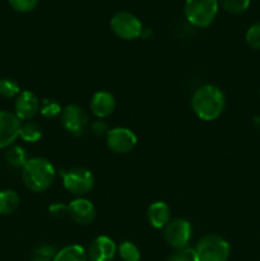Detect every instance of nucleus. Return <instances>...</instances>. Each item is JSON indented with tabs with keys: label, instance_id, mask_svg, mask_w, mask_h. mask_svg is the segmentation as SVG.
I'll return each instance as SVG.
<instances>
[{
	"label": "nucleus",
	"instance_id": "obj_12",
	"mask_svg": "<svg viewBox=\"0 0 260 261\" xmlns=\"http://www.w3.org/2000/svg\"><path fill=\"white\" fill-rule=\"evenodd\" d=\"M117 252L114 240L107 236H98L91 242L87 255L89 261H112Z\"/></svg>",
	"mask_w": 260,
	"mask_h": 261
},
{
	"label": "nucleus",
	"instance_id": "obj_13",
	"mask_svg": "<svg viewBox=\"0 0 260 261\" xmlns=\"http://www.w3.org/2000/svg\"><path fill=\"white\" fill-rule=\"evenodd\" d=\"M68 214L71 221L75 222L76 224L87 226V224H91L96 218V209L88 199L78 198L69 203Z\"/></svg>",
	"mask_w": 260,
	"mask_h": 261
},
{
	"label": "nucleus",
	"instance_id": "obj_28",
	"mask_svg": "<svg viewBox=\"0 0 260 261\" xmlns=\"http://www.w3.org/2000/svg\"><path fill=\"white\" fill-rule=\"evenodd\" d=\"M48 212H50L51 216L56 217V218H61L64 217L65 214H68V205H64L61 203H55V204H51L48 206Z\"/></svg>",
	"mask_w": 260,
	"mask_h": 261
},
{
	"label": "nucleus",
	"instance_id": "obj_8",
	"mask_svg": "<svg viewBox=\"0 0 260 261\" xmlns=\"http://www.w3.org/2000/svg\"><path fill=\"white\" fill-rule=\"evenodd\" d=\"M60 121L66 133L74 137H81L87 132L88 127V115L83 107L78 105H69L63 110L60 115Z\"/></svg>",
	"mask_w": 260,
	"mask_h": 261
},
{
	"label": "nucleus",
	"instance_id": "obj_3",
	"mask_svg": "<svg viewBox=\"0 0 260 261\" xmlns=\"http://www.w3.org/2000/svg\"><path fill=\"white\" fill-rule=\"evenodd\" d=\"M194 261H228L231 247L218 234H208L198 241L193 249Z\"/></svg>",
	"mask_w": 260,
	"mask_h": 261
},
{
	"label": "nucleus",
	"instance_id": "obj_22",
	"mask_svg": "<svg viewBox=\"0 0 260 261\" xmlns=\"http://www.w3.org/2000/svg\"><path fill=\"white\" fill-rule=\"evenodd\" d=\"M20 93V87L14 79L3 78L0 79V96L4 98H14Z\"/></svg>",
	"mask_w": 260,
	"mask_h": 261
},
{
	"label": "nucleus",
	"instance_id": "obj_20",
	"mask_svg": "<svg viewBox=\"0 0 260 261\" xmlns=\"http://www.w3.org/2000/svg\"><path fill=\"white\" fill-rule=\"evenodd\" d=\"M117 252H119L120 257L122 261H139L140 260V251L135 244L130 241L121 242L119 247H117Z\"/></svg>",
	"mask_w": 260,
	"mask_h": 261
},
{
	"label": "nucleus",
	"instance_id": "obj_18",
	"mask_svg": "<svg viewBox=\"0 0 260 261\" xmlns=\"http://www.w3.org/2000/svg\"><path fill=\"white\" fill-rule=\"evenodd\" d=\"M28 154L25 149L20 145H10L5 152V161L8 165L14 168H23L28 162Z\"/></svg>",
	"mask_w": 260,
	"mask_h": 261
},
{
	"label": "nucleus",
	"instance_id": "obj_6",
	"mask_svg": "<svg viewBox=\"0 0 260 261\" xmlns=\"http://www.w3.org/2000/svg\"><path fill=\"white\" fill-rule=\"evenodd\" d=\"M64 188L70 194L83 196L88 194L94 186V176L84 167H73L63 173Z\"/></svg>",
	"mask_w": 260,
	"mask_h": 261
},
{
	"label": "nucleus",
	"instance_id": "obj_9",
	"mask_svg": "<svg viewBox=\"0 0 260 261\" xmlns=\"http://www.w3.org/2000/svg\"><path fill=\"white\" fill-rule=\"evenodd\" d=\"M138 142L134 132L127 127H114L106 135V144L111 152L116 154H126L132 152Z\"/></svg>",
	"mask_w": 260,
	"mask_h": 261
},
{
	"label": "nucleus",
	"instance_id": "obj_30",
	"mask_svg": "<svg viewBox=\"0 0 260 261\" xmlns=\"http://www.w3.org/2000/svg\"><path fill=\"white\" fill-rule=\"evenodd\" d=\"M254 120H255V125L259 124V127H260V116H256Z\"/></svg>",
	"mask_w": 260,
	"mask_h": 261
},
{
	"label": "nucleus",
	"instance_id": "obj_25",
	"mask_svg": "<svg viewBox=\"0 0 260 261\" xmlns=\"http://www.w3.org/2000/svg\"><path fill=\"white\" fill-rule=\"evenodd\" d=\"M245 40H246L249 47H251L252 50L260 51V22L250 25L245 35Z\"/></svg>",
	"mask_w": 260,
	"mask_h": 261
},
{
	"label": "nucleus",
	"instance_id": "obj_31",
	"mask_svg": "<svg viewBox=\"0 0 260 261\" xmlns=\"http://www.w3.org/2000/svg\"><path fill=\"white\" fill-rule=\"evenodd\" d=\"M259 93H260V89H259Z\"/></svg>",
	"mask_w": 260,
	"mask_h": 261
},
{
	"label": "nucleus",
	"instance_id": "obj_2",
	"mask_svg": "<svg viewBox=\"0 0 260 261\" xmlns=\"http://www.w3.org/2000/svg\"><path fill=\"white\" fill-rule=\"evenodd\" d=\"M56 171L53 163L43 157L30 158L22 168V178L25 188L33 193H43L54 184Z\"/></svg>",
	"mask_w": 260,
	"mask_h": 261
},
{
	"label": "nucleus",
	"instance_id": "obj_5",
	"mask_svg": "<svg viewBox=\"0 0 260 261\" xmlns=\"http://www.w3.org/2000/svg\"><path fill=\"white\" fill-rule=\"evenodd\" d=\"M112 32L121 40L132 41L143 35V24L138 17L129 12H119L110 20Z\"/></svg>",
	"mask_w": 260,
	"mask_h": 261
},
{
	"label": "nucleus",
	"instance_id": "obj_29",
	"mask_svg": "<svg viewBox=\"0 0 260 261\" xmlns=\"http://www.w3.org/2000/svg\"><path fill=\"white\" fill-rule=\"evenodd\" d=\"M92 132H93L96 135H99V137H102V135H107V133H109V126H107L106 122L96 121L92 124Z\"/></svg>",
	"mask_w": 260,
	"mask_h": 261
},
{
	"label": "nucleus",
	"instance_id": "obj_23",
	"mask_svg": "<svg viewBox=\"0 0 260 261\" xmlns=\"http://www.w3.org/2000/svg\"><path fill=\"white\" fill-rule=\"evenodd\" d=\"M218 3L231 14H242L250 7V0H218Z\"/></svg>",
	"mask_w": 260,
	"mask_h": 261
},
{
	"label": "nucleus",
	"instance_id": "obj_24",
	"mask_svg": "<svg viewBox=\"0 0 260 261\" xmlns=\"http://www.w3.org/2000/svg\"><path fill=\"white\" fill-rule=\"evenodd\" d=\"M56 254H58V250L51 245H40L33 251L31 261H54Z\"/></svg>",
	"mask_w": 260,
	"mask_h": 261
},
{
	"label": "nucleus",
	"instance_id": "obj_19",
	"mask_svg": "<svg viewBox=\"0 0 260 261\" xmlns=\"http://www.w3.org/2000/svg\"><path fill=\"white\" fill-rule=\"evenodd\" d=\"M42 137V129L40 125L35 121L22 122V126L19 130V138H22L27 143H36Z\"/></svg>",
	"mask_w": 260,
	"mask_h": 261
},
{
	"label": "nucleus",
	"instance_id": "obj_10",
	"mask_svg": "<svg viewBox=\"0 0 260 261\" xmlns=\"http://www.w3.org/2000/svg\"><path fill=\"white\" fill-rule=\"evenodd\" d=\"M22 121L10 111H0V149L9 148L19 137Z\"/></svg>",
	"mask_w": 260,
	"mask_h": 261
},
{
	"label": "nucleus",
	"instance_id": "obj_15",
	"mask_svg": "<svg viewBox=\"0 0 260 261\" xmlns=\"http://www.w3.org/2000/svg\"><path fill=\"white\" fill-rule=\"evenodd\" d=\"M147 218L153 228H165L171 221V209L165 201H154L147 211Z\"/></svg>",
	"mask_w": 260,
	"mask_h": 261
},
{
	"label": "nucleus",
	"instance_id": "obj_1",
	"mask_svg": "<svg viewBox=\"0 0 260 261\" xmlns=\"http://www.w3.org/2000/svg\"><path fill=\"white\" fill-rule=\"evenodd\" d=\"M191 107L196 116L203 121H214L218 119L226 107V96L219 87L204 84L194 92Z\"/></svg>",
	"mask_w": 260,
	"mask_h": 261
},
{
	"label": "nucleus",
	"instance_id": "obj_17",
	"mask_svg": "<svg viewBox=\"0 0 260 261\" xmlns=\"http://www.w3.org/2000/svg\"><path fill=\"white\" fill-rule=\"evenodd\" d=\"M20 203L19 195L14 190L0 191V216H9L18 209Z\"/></svg>",
	"mask_w": 260,
	"mask_h": 261
},
{
	"label": "nucleus",
	"instance_id": "obj_16",
	"mask_svg": "<svg viewBox=\"0 0 260 261\" xmlns=\"http://www.w3.org/2000/svg\"><path fill=\"white\" fill-rule=\"evenodd\" d=\"M54 261H88V255L79 245H68L59 250Z\"/></svg>",
	"mask_w": 260,
	"mask_h": 261
},
{
	"label": "nucleus",
	"instance_id": "obj_4",
	"mask_svg": "<svg viewBox=\"0 0 260 261\" xmlns=\"http://www.w3.org/2000/svg\"><path fill=\"white\" fill-rule=\"evenodd\" d=\"M218 0H186L184 13L189 23L198 28H206L218 14Z\"/></svg>",
	"mask_w": 260,
	"mask_h": 261
},
{
	"label": "nucleus",
	"instance_id": "obj_21",
	"mask_svg": "<svg viewBox=\"0 0 260 261\" xmlns=\"http://www.w3.org/2000/svg\"><path fill=\"white\" fill-rule=\"evenodd\" d=\"M63 110L61 106L53 98H46L41 102L40 105V114L42 115L45 119H56L60 116Z\"/></svg>",
	"mask_w": 260,
	"mask_h": 261
},
{
	"label": "nucleus",
	"instance_id": "obj_27",
	"mask_svg": "<svg viewBox=\"0 0 260 261\" xmlns=\"http://www.w3.org/2000/svg\"><path fill=\"white\" fill-rule=\"evenodd\" d=\"M166 261H194L193 250L190 249L177 250V251L173 252L172 255H170Z\"/></svg>",
	"mask_w": 260,
	"mask_h": 261
},
{
	"label": "nucleus",
	"instance_id": "obj_14",
	"mask_svg": "<svg viewBox=\"0 0 260 261\" xmlns=\"http://www.w3.org/2000/svg\"><path fill=\"white\" fill-rule=\"evenodd\" d=\"M91 111L98 119L110 116L116 109V99L110 92L98 91L93 94L91 99Z\"/></svg>",
	"mask_w": 260,
	"mask_h": 261
},
{
	"label": "nucleus",
	"instance_id": "obj_11",
	"mask_svg": "<svg viewBox=\"0 0 260 261\" xmlns=\"http://www.w3.org/2000/svg\"><path fill=\"white\" fill-rule=\"evenodd\" d=\"M40 99L33 92L22 91L17 97L14 102V114L18 119L22 121H30L40 111Z\"/></svg>",
	"mask_w": 260,
	"mask_h": 261
},
{
	"label": "nucleus",
	"instance_id": "obj_7",
	"mask_svg": "<svg viewBox=\"0 0 260 261\" xmlns=\"http://www.w3.org/2000/svg\"><path fill=\"white\" fill-rule=\"evenodd\" d=\"M193 227L189 221L184 218H176L170 221L165 227L163 237L165 241L175 250L188 249V245L191 240Z\"/></svg>",
	"mask_w": 260,
	"mask_h": 261
},
{
	"label": "nucleus",
	"instance_id": "obj_26",
	"mask_svg": "<svg viewBox=\"0 0 260 261\" xmlns=\"http://www.w3.org/2000/svg\"><path fill=\"white\" fill-rule=\"evenodd\" d=\"M10 7L19 13L32 12L38 4V0H8Z\"/></svg>",
	"mask_w": 260,
	"mask_h": 261
}]
</instances>
